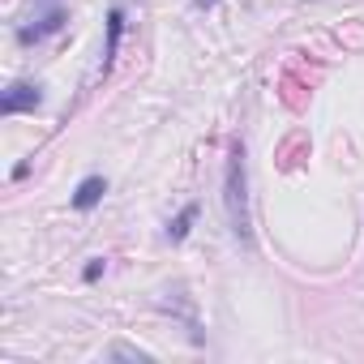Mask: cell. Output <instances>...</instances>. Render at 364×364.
Instances as JSON below:
<instances>
[{"label":"cell","instance_id":"cell-1","mask_svg":"<svg viewBox=\"0 0 364 364\" xmlns=\"http://www.w3.org/2000/svg\"><path fill=\"white\" fill-rule=\"evenodd\" d=\"M223 206L232 236L249 249L253 245V219H249V167H245V141L236 137L228 150V171H223Z\"/></svg>","mask_w":364,"mask_h":364},{"label":"cell","instance_id":"cell-2","mask_svg":"<svg viewBox=\"0 0 364 364\" xmlns=\"http://www.w3.org/2000/svg\"><path fill=\"white\" fill-rule=\"evenodd\" d=\"M43 107V86L35 82H14L0 95V116H22V112H39Z\"/></svg>","mask_w":364,"mask_h":364},{"label":"cell","instance_id":"cell-3","mask_svg":"<svg viewBox=\"0 0 364 364\" xmlns=\"http://www.w3.org/2000/svg\"><path fill=\"white\" fill-rule=\"evenodd\" d=\"M65 22H69V14L60 9V5H52L39 22H31V26H18V43L22 48H31V43H43L48 35H60L65 31Z\"/></svg>","mask_w":364,"mask_h":364},{"label":"cell","instance_id":"cell-4","mask_svg":"<svg viewBox=\"0 0 364 364\" xmlns=\"http://www.w3.org/2000/svg\"><path fill=\"white\" fill-rule=\"evenodd\" d=\"M120 39H124V9H107V43H103V60H99V73H112L116 65V52H120Z\"/></svg>","mask_w":364,"mask_h":364},{"label":"cell","instance_id":"cell-5","mask_svg":"<svg viewBox=\"0 0 364 364\" xmlns=\"http://www.w3.org/2000/svg\"><path fill=\"white\" fill-rule=\"evenodd\" d=\"M103 193H107V180H103V176H86L82 185L73 189L69 202H73V210H95V206L103 202Z\"/></svg>","mask_w":364,"mask_h":364},{"label":"cell","instance_id":"cell-6","mask_svg":"<svg viewBox=\"0 0 364 364\" xmlns=\"http://www.w3.org/2000/svg\"><path fill=\"white\" fill-rule=\"evenodd\" d=\"M198 210H202V206H198V202H189L185 210H180V215L167 223V240H171V245H180V240H185V236L193 232V223H198Z\"/></svg>","mask_w":364,"mask_h":364},{"label":"cell","instance_id":"cell-7","mask_svg":"<svg viewBox=\"0 0 364 364\" xmlns=\"http://www.w3.org/2000/svg\"><path fill=\"white\" fill-rule=\"evenodd\" d=\"M103 270H107V262H103V257H90V262H86V270H82V279H86V283H99V279H103Z\"/></svg>","mask_w":364,"mask_h":364},{"label":"cell","instance_id":"cell-8","mask_svg":"<svg viewBox=\"0 0 364 364\" xmlns=\"http://www.w3.org/2000/svg\"><path fill=\"white\" fill-rule=\"evenodd\" d=\"M107 355H112V360H120V355H133V360H150V351H137V347H112Z\"/></svg>","mask_w":364,"mask_h":364},{"label":"cell","instance_id":"cell-9","mask_svg":"<svg viewBox=\"0 0 364 364\" xmlns=\"http://www.w3.org/2000/svg\"><path fill=\"white\" fill-rule=\"evenodd\" d=\"M193 5H198V9H210V5H215V0H193Z\"/></svg>","mask_w":364,"mask_h":364}]
</instances>
